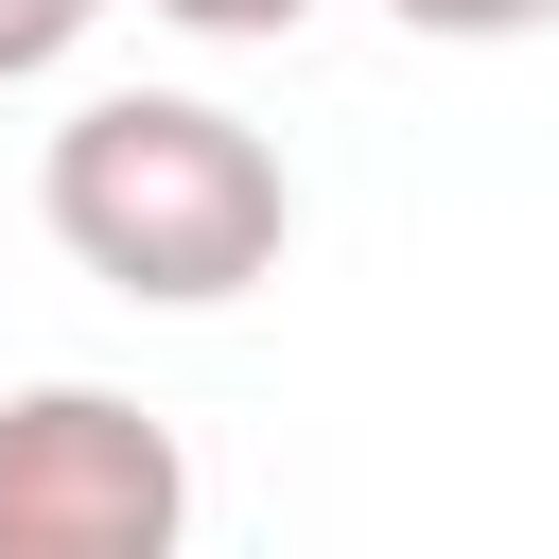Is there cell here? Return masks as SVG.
I'll list each match as a JSON object with an SVG mask.
<instances>
[{
  "instance_id": "5",
  "label": "cell",
  "mask_w": 559,
  "mask_h": 559,
  "mask_svg": "<svg viewBox=\"0 0 559 559\" xmlns=\"http://www.w3.org/2000/svg\"><path fill=\"white\" fill-rule=\"evenodd\" d=\"M157 17H175V35H210V52H280L314 0H157Z\"/></svg>"
},
{
  "instance_id": "3",
  "label": "cell",
  "mask_w": 559,
  "mask_h": 559,
  "mask_svg": "<svg viewBox=\"0 0 559 559\" xmlns=\"http://www.w3.org/2000/svg\"><path fill=\"white\" fill-rule=\"evenodd\" d=\"M87 17H105V0H0V87L70 70V52H87Z\"/></svg>"
},
{
  "instance_id": "4",
  "label": "cell",
  "mask_w": 559,
  "mask_h": 559,
  "mask_svg": "<svg viewBox=\"0 0 559 559\" xmlns=\"http://www.w3.org/2000/svg\"><path fill=\"white\" fill-rule=\"evenodd\" d=\"M402 35H454V52H507V35H542L559 0H384Z\"/></svg>"
},
{
  "instance_id": "1",
  "label": "cell",
  "mask_w": 559,
  "mask_h": 559,
  "mask_svg": "<svg viewBox=\"0 0 559 559\" xmlns=\"http://www.w3.org/2000/svg\"><path fill=\"white\" fill-rule=\"evenodd\" d=\"M35 210H52V245H70L105 297H140V314H227V297L280 280V245H297L280 140H262L245 105H210V87H87V105L35 140Z\"/></svg>"
},
{
  "instance_id": "2",
  "label": "cell",
  "mask_w": 559,
  "mask_h": 559,
  "mask_svg": "<svg viewBox=\"0 0 559 559\" xmlns=\"http://www.w3.org/2000/svg\"><path fill=\"white\" fill-rule=\"evenodd\" d=\"M0 559H192V454L122 384L0 402Z\"/></svg>"
}]
</instances>
